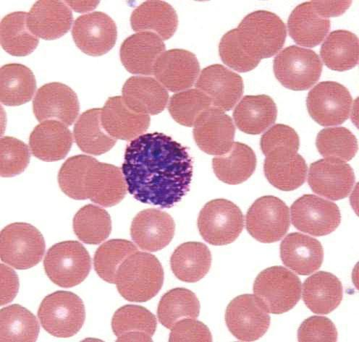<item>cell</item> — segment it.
<instances>
[{"instance_id": "cell-52", "label": "cell", "mask_w": 359, "mask_h": 342, "mask_svg": "<svg viewBox=\"0 0 359 342\" xmlns=\"http://www.w3.org/2000/svg\"><path fill=\"white\" fill-rule=\"evenodd\" d=\"M1 306L11 303L18 292V278L8 266L1 264Z\"/></svg>"}, {"instance_id": "cell-31", "label": "cell", "mask_w": 359, "mask_h": 342, "mask_svg": "<svg viewBox=\"0 0 359 342\" xmlns=\"http://www.w3.org/2000/svg\"><path fill=\"white\" fill-rule=\"evenodd\" d=\"M130 25L135 32H151L164 41L175 34L178 18L170 4L163 1H147L133 11Z\"/></svg>"}, {"instance_id": "cell-39", "label": "cell", "mask_w": 359, "mask_h": 342, "mask_svg": "<svg viewBox=\"0 0 359 342\" xmlns=\"http://www.w3.org/2000/svg\"><path fill=\"white\" fill-rule=\"evenodd\" d=\"M320 55L325 65L332 71L351 70L358 62V39L350 32L334 31L324 41Z\"/></svg>"}, {"instance_id": "cell-50", "label": "cell", "mask_w": 359, "mask_h": 342, "mask_svg": "<svg viewBox=\"0 0 359 342\" xmlns=\"http://www.w3.org/2000/svg\"><path fill=\"white\" fill-rule=\"evenodd\" d=\"M298 339L302 342L336 341L338 331L330 319L323 316L310 317L298 330Z\"/></svg>"}, {"instance_id": "cell-6", "label": "cell", "mask_w": 359, "mask_h": 342, "mask_svg": "<svg viewBox=\"0 0 359 342\" xmlns=\"http://www.w3.org/2000/svg\"><path fill=\"white\" fill-rule=\"evenodd\" d=\"M43 266L54 284L71 288L86 279L92 268V260L81 243L65 241L50 248L44 258Z\"/></svg>"}, {"instance_id": "cell-26", "label": "cell", "mask_w": 359, "mask_h": 342, "mask_svg": "<svg viewBox=\"0 0 359 342\" xmlns=\"http://www.w3.org/2000/svg\"><path fill=\"white\" fill-rule=\"evenodd\" d=\"M123 99L133 111L149 116L158 115L164 111L169 94L158 81L139 76L131 77L125 83Z\"/></svg>"}, {"instance_id": "cell-18", "label": "cell", "mask_w": 359, "mask_h": 342, "mask_svg": "<svg viewBox=\"0 0 359 342\" xmlns=\"http://www.w3.org/2000/svg\"><path fill=\"white\" fill-rule=\"evenodd\" d=\"M128 188L121 170L95 160L88 169L84 180L86 199L103 207H111L126 197Z\"/></svg>"}, {"instance_id": "cell-1", "label": "cell", "mask_w": 359, "mask_h": 342, "mask_svg": "<svg viewBox=\"0 0 359 342\" xmlns=\"http://www.w3.org/2000/svg\"><path fill=\"white\" fill-rule=\"evenodd\" d=\"M122 172L135 199L170 209L190 190L193 159L189 149L171 137L147 133L127 146Z\"/></svg>"}, {"instance_id": "cell-16", "label": "cell", "mask_w": 359, "mask_h": 342, "mask_svg": "<svg viewBox=\"0 0 359 342\" xmlns=\"http://www.w3.org/2000/svg\"><path fill=\"white\" fill-rule=\"evenodd\" d=\"M236 127L232 118L224 111L210 107L200 114L194 125L196 145L208 154L221 156L234 144Z\"/></svg>"}, {"instance_id": "cell-33", "label": "cell", "mask_w": 359, "mask_h": 342, "mask_svg": "<svg viewBox=\"0 0 359 342\" xmlns=\"http://www.w3.org/2000/svg\"><path fill=\"white\" fill-rule=\"evenodd\" d=\"M156 327L154 315L135 305L119 308L111 320V329L118 341H151Z\"/></svg>"}, {"instance_id": "cell-23", "label": "cell", "mask_w": 359, "mask_h": 342, "mask_svg": "<svg viewBox=\"0 0 359 342\" xmlns=\"http://www.w3.org/2000/svg\"><path fill=\"white\" fill-rule=\"evenodd\" d=\"M74 21L72 11L62 1L41 0L28 13L27 25L38 38L55 40L69 32Z\"/></svg>"}, {"instance_id": "cell-11", "label": "cell", "mask_w": 359, "mask_h": 342, "mask_svg": "<svg viewBox=\"0 0 359 342\" xmlns=\"http://www.w3.org/2000/svg\"><path fill=\"white\" fill-rule=\"evenodd\" d=\"M291 219L301 232L316 237L333 233L341 221L338 206L333 202L314 195H304L298 198L291 209Z\"/></svg>"}, {"instance_id": "cell-27", "label": "cell", "mask_w": 359, "mask_h": 342, "mask_svg": "<svg viewBox=\"0 0 359 342\" xmlns=\"http://www.w3.org/2000/svg\"><path fill=\"white\" fill-rule=\"evenodd\" d=\"M29 144L33 155L43 162L62 160L73 145V135L57 121L41 122L32 131Z\"/></svg>"}, {"instance_id": "cell-48", "label": "cell", "mask_w": 359, "mask_h": 342, "mask_svg": "<svg viewBox=\"0 0 359 342\" xmlns=\"http://www.w3.org/2000/svg\"><path fill=\"white\" fill-rule=\"evenodd\" d=\"M31 158L29 146L13 137H3L0 141V175L12 177L27 168Z\"/></svg>"}, {"instance_id": "cell-10", "label": "cell", "mask_w": 359, "mask_h": 342, "mask_svg": "<svg viewBox=\"0 0 359 342\" xmlns=\"http://www.w3.org/2000/svg\"><path fill=\"white\" fill-rule=\"evenodd\" d=\"M245 220L247 231L262 243L280 240L290 225L287 205L273 196H263L255 200L247 212Z\"/></svg>"}, {"instance_id": "cell-40", "label": "cell", "mask_w": 359, "mask_h": 342, "mask_svg": "<svg viewBox=\"0 0 359 342\" xmlns=\"http://www.w3.org/2000/svg\"><path fill=\"white\" fill-rule=\"evenodd\" d=\"M39 324L36 316L20 305L0 311V341H36Z\"/></svg>"}, {"instance_id": "cell-42", "label": "cell", "mask_w": 359, "mask_h": 342, "mask_svg": "<svg viewBox=\"0 0 359 342\" xmlns=\"http://www.w3.org/2000/svg\"><path fill=\"white\" fill-rule=\"evenodd\" d=\"M74 231L78 238L88 245H98L111 231V220L104 209L93 204L81 209L74 219Z\"/></svg>"}, {"instance_id": "cell-32", "label": "cell", "mask_w": 359, "mask_h": 342, "mask_svg": "<svg viewBox=\"0 0 359 342\" xmlns=\"http://www.w3.org/2000/svg\"><path fill=\"white\" fill-rule=\"evenodd\" d=\"M278 109L274 100L266 95L246 96L235 108L233 118L242 132L259 135L273 125Z\"/></svg>"}, {"instance_id": "cell-46", "label": "cell", "mask_w": 359, "mask_h": 342, "mask_svg": "<svg viewBox=\"0 0 359 342\" xmlns=\"http://www.w3.org/2000/svg\"><path fill=\"white\" fill-rule=\"evenodd\" d=\"M94 157L79 155L69 158L62 165L58 175L61 191L74 200H86L84 191V180Z\"/></svg>"}, {"instance_id": "cell-9", "label": "cell", "mask_w": 359, "mask_h": 342, "mask_svg": "<svg viewBox=\"0 0 359 342\" xmlns=\"http://www.w3.org/2000/svg\"><path fill=\"white\" fill-rule=\"evenodd\" d=\"M323 63L316 53L290 46L281 51L274 60V73L278 81L293 90H305L320 79Z\"/></svg>"}, {"instance_id": "cell-7", "label": "cell", "mask_w": 359, "mask_h": 342, "mask_svg": "<svg viewBox=\"0 0 359 342\" xmlns=\"http://www.w3.org/2000/svg\"><path fill=\"white\" fill-rule=\"evenodd\" d=\"M45 253V241L36 228L27 223H13L0 235V256L6 264L18 270L36 266Z\"/></svg>"}, {"instance_id": "cell-51", "label": "cell", "mask_w": 359, "mask_h": 342, "mask_svg": "<svg viewBox=\"0 0 359 342\" xmlns=\"http://www.w3.org/2000/svg\"><path fill=\"white\" fill-rule=\"evenodd\" d=\"M169 341H212L209 328L196 318H184L177 322L170 329Z\"/></svg>"}, {"instance_id": "cell-21", "label": "cell", "mask_w": 359, "mask_h": 342, "mask_svg": "<svg viewBox=\"0 0 359 342\" xmlns=\"http://www.w3.org/2000/svg\"><path fill=\"white\" fill-rule=\"evenodd\" d=\"M175 224L166 212L149 209L140 212L133 219L130 226L131 238L143 250L159 252L172 241Z\"/></svg>"}, {"instance_id": "cell-43", "label": "cell", "mask_w": 359, "mask_h": 342, "mask_svg": "<svg viewBox=\"0 0 359 342\" xmlns=\"http://www.w3.org/2000/svg\"><path fill=\"white\" fill-rule=\"evenodd\" d=\"M138 252L133 242L126 240H111L97 250L94 264L99 277L109 284H116L117 271L123 262Z\"/></svg>"}, {"instance_id": "cell-24", "label": "cell", "mask_w": 359, "mask_h": 342, "mask_svg": "<svg viewBox=\"0 0 359 342\" xmlns=\"http://www.w3.org/2000/svg\"><path fill=\"white\" fill-rule=\"evenodd\" d=\"M102 123L115 139L133 141L149 128L150 117L130 109L123 97H110L102 109Z\"/></svg>"}, {"instance_id": "cell-29", "label": "cell", "mask_w": 359, "mask_h": 342, "mask_svg": "<svg viewBox=\"0 0 359 342\" xmlns=\"http://www.w3.org/2000/svg\"><path fill=\"white\" fill-rule=\"evenodd\" d=\"M344 297L343 285L338 278L327 271H319L305 280L303 300L316 314L327 315L338 308Z\"/></svg>"}, {"instance_id": "cell-49", "label": "cell", "mask_w": 359, "mask_h": 342, "mask_svg": "<svg viewBox=\"0 0 359 342\" xmlns=\"http://www.w3.org/2000/svg\"><path fill=\"white\" fill-rule=\"evenodd\" d=\"M260 146L265 156L273 151L297 153L299 149V137L294 128L278 124L262 135Z\"/></svg>"}, {"instance_id": "cell-3", "label": "cell", "mask_w": 359, "mask_h": 342, "mask_svg": "<svg viewBox=\"0 0 359 342\" xmlns=\"http://www.w3.org/2000/svg\"><path fill=\"white\" fill-rule=\"evenodd\" d=\"M302 291L299 277L283 266L264 270L254 284L257 299L269 313L276 315L293 309L301 299Z\"/></svg>"}, {"instance_id": "cell-36", "label": "cell", "mask_w": 359, "mask_h": 342, "mask_svg": "<svg viewBox=\"0 0 359 342\" xmlns=\"http://www.w3.org/2000/svg\"><path fill=\"white\" fill-rule=\"evenodd\" d=\"M36 81L29 67L20 64H8L0 71V100L3 104L16 107L33 98Z\"/></svg>"}, {"instance_id": "cell-28", "label": "cell", "mask_w": 359, "mask_h": 342, "mask_svg": "<svg viewBox=\"0 0 359 342\" xmlns=\"http://www.w3.org/2000/svg\"><path fill=\"white\" fill-rule=\"evenodd\" d=\"M264 172L273 186L283 191H293L304 185L308 167L298 153L273 151L266 156Z\"/></svg>"}, {"instance_id": "cell-20", "label": "cell", "mask_w": 359, "mask_h": 342, "mask_svg": "<svg viewBox=\"0 0 359 342\" xmlns=\"http://www.w3.org/2000/svg\"><path fill=\"white\" fill-rule=\"evenodd\" d=\"M243 82L237 74L221 64H212L201 72L196 88L205 94L213 107L231 110L243 93Z\"/></svg>"}, {"instance_id": "cell-4", "label": "cell", "mask_w": 359, "mask_h": 342, "mask_svg": "<svg viewBox=\"0 0 359 342\" xmlns=\"http://www.w3.org/2000/svg\"><path fill=\"white\" fill-rule=\"evenodd\" d=\"M236 29L246 48L260 60L276 55L283 47L287 36L283 21L266 11L246 15Z\"/></svg>"}, {"instance_id": "cell-38", "label": "cell", "mask_w": 359, "mask_h": 342, "mask_svg": "<svg viewBox=\"0 0 359 342\" xmlns=\"http://www.w3.org/2000/svg\"><path fill=\"white\" fill-rule=\"evenodd\" d=\"M27 18L26 12H15L6 15L1 22L2 47L12 56H27L38 47L39 39L29 29Z\"/></svg>"}, {"instance_id": "cell-19", "label": "cell", "mask_w": 359, "mask_h": 342, "mask_svg": "<svg viewBox=\"0 0 359 342\" xmlns=\"http://www.w3.org/2000/svg\"><path fill=\"white\" fill-rule=\"evenodd\" d=\"M200 74L198 59L189 51L170 50L156 61L153 75L167 90L181 93L190 89Z\"/></svg>"}, {"instance_id": "cell-34", "label": "cell", "mask_w": 359, "mask_h": 342, "mask_svg": "<svg viewBox=\"0 0 359 342\" xmlns=\"http://www.w3.org/2000/svg\"><path fill=\"white\" fill-rule=\"evenodd\" d=\"M212 254L208 246L198 242H188L178 246L170 259L174 275L184 282L195 283L210 271Z\"/></svg>"}, {"instance_id": "cell-22", "label": "cell", "mask_w": 359, "mask_h": 342, "mask_svg": "<svg viewBox=\"0 0 359 342\" xmlns=\"http://www.w3.org/2000/svg\"><path fill=\"white\" fill-rule=\"evenodd\" d=\"M165 52L164 41L151 32H139L127 38L121 45L122 64L130 74L143 76L153 74L154 66Z\"/></svg>"}, {"instance_id": "cell-55", "label": "cell", "mask_w": 359, "mask_h": 342, "mask_svg": "<svg viewBox=\"0 0 359 342\" xmlns=\"http://www.w3.org/2000/svg\"><path fill=\"white\" fill-rule=\"evenodd\" d=\"M358 100H356L353 104V109H352V113H351V119H352V121L354 122V121H356V123H357V121H358V115H357V113H358V102H357Z\"/></svg>"}, {"instance_id": "cell-54", "label": "cell", "mask_w": 359, "mask_h": 342, "mask_svg": "<svg viewBox=\"0 0 359 342\" xmlns=\"http://www.w3.org/2000/svg\"><path fill=\"white\" fill-rule=\"evenodd\" d=\"M69 6H71L72 8L74 9L75 11L77 12H85V11H90L93 9H95L100 2H72V1H67L65 2Z\"/></svg>"}, {"instance_id": "cell-17", "label": "cell", "mask_w": 359, "mask_h": 342, "mask_svg": "<svg viewBox=\"0 0 359 342\" xmlns=\"http://www.w3.org/2000/svg\"><path fill=\"white\" fill-rule=\"evenodd\" d=\"M33 109L40 123L57 121L71 126L79 116L80 105L76 94L70 87L55 82L45 84L37 90Z\"/></svg>"}, {"instance_id": "cell-2", "label": "cell", "mask_w": 359, "mask_h": 342, "mask_svg": "<svg viewBox=\"0 0 359 342\" xmlns=\"http://www.w3.org/2000/svg\"><path fill=\"white\" fill-rule=\"evenodd\" d=\"M164 282L163 268L152 254L136 252L120 266L116 285L122 297L130 302L144 303L155 297Z\"/></svg>"}, {"instance_id": "cell-25", "label": "cell", "mask_w": 359, "mask_h": 342, "mask_svg": "<svg viewBox=\"0 0 359 342\" xmlns=\"http://www.w3.org/2000/svg\"><path fill=\"white\" fill-rule=\"evenodd\" d=\"M283 264L302 276L310 275L323 263L324 249L320 241L299 233L287 235L280 244Z\"/></svg>"}, {"instance_id": "cell-41", "label": "cell", "mask_w": 359, "mask_h": 342, "mask_svg": "<svg viewBox=\"0 0 359 342\" xmlns=\"http://www.w3.org/2000/svg\"><path fill=\"white\" fill-rule=\"evenodd\" d=\"M200 303L196 294L185 288H175L164 294L160 301L157 315L161 324L168 329L184 318H196Z\"/></svg>"}, {"instance_id": "cell-12", "label": "cell", "mask_w": 359, "mask_h": 342, "mask_svg": "<svg viewBox=\"0 0 359 342\" xmlns=\"http://www.w3.org/2000/svg\"><path fill=\"white\" fill-rule=\"evenodd\" d=\"M351 104L352 97L348 88L333 81L322 82L314 86L306 100L310 116L325 127L339 125L346 122Z\"/></svg>"}, {"instance_id": "cell-45", "label": "cell", "mask_w": 359, "mask_h": 342, "mask_svg": "<svg viewBox=\"0 0 359 342\" xmlns=\"http://www.w3.org/2000/svg\"><path fill=\"white\" fill-rule=\"evenodd\" d=\"M212 107L210 98L197 88L188 89L173 95L169 111L180 125L193 127L200 114Z\"/></svg>"}, {"instance_id": "cell-44", "label": "cell", "mask_w": 359, "mask_h": 342, "mask_svg": "<svg viewBox=\"0 0 359 342\" xmlns=\"http://www.w3.org/2000/svg\"><path fill=\"white\" fill-rule=\"evenodd\" d=\"M316 146L323 156L340 159L344 162L351 160L358 151L355 135L343 127L321 130L317 137Z\"/></svg>"}, {"instance_id": "cell-47", "label": "cell", "mask_w": 359, "mask_h": 342, "mask_svg": "<svg viewBox=\"0 0 359 342\" xmlns=\"http://www.w3.org/2000/svg\"><path fill=\"white\" fill-rule=\"evenodd\" d=\"M219 53L224 64L240 73L254 70L261 62L246 48L236 29L223 36L219 45Z\"/></svg>"}, {"instance_id": "cell-14", "label": "cell", "mask_w": 359, "mask_h": 342, "mask_svg": "<svg viewBox=\"0 0 359 342\" xmlns=\"http://www.w3.org/2000/svg\"><path fill=\"white\" fill-rule=\"evenodd\" d=\"M72 36L77 47L93 57L109 53L117 41L116 22L102 12H93L79 17L74 22Z\"/></svg>"}, {"instance_id": "cell-5", "label": "cell", "mask_w": 359, "mask_h": 342, "mask_svg": "<svg viewBox=\"0 0 359 342\" xmlns=\"http://www.w3.org/2000/svg\"><path fill=\"white\" fill-rule=\"evenodd\" d=\"M38 317L43 329L60 338L76 335L86 319L83 302L73 292L58 291L41 302Z\"/></svg>"}, {"instance_id": "cell-53", "label": "cell", "mask_w": 359, "mask_h": 342, "mask_svg": "<svg viewBox=\"0 0 359 342\" xmlns=\"http://www.w3.org/2000/svg\"><path fill=\"white\" fill-rule=\"evenodd\" d=\"M351 3V1H311L318 13L326 18L343 15L349 8Z\"/></svg>"}, {"instance_id": "cell-13", "label": "cell", "mask_w": 359, "mask_h": 342, "mask_svg": "<svg viewBox=\"0 0 359 342\" xmlns=\"http://www.w3.org/2000/svg\"><path fill=\"white\" fill-rule=\"evenodd\" d=\"M226 322L231 333L241 341H255L271 325V316L253 294L238 296L229 305Z\"/></svg>"}, {"instance_id": "cell-35", "label": "cell", "mask_w": 359, "mask_h": 342, "mask_svg": "<svg viewBox=\"0 0 359 342\" xmlns=\"http://www.w3.org/2000/svg\"><path fill=\"white\" fill-rule=\"evenodd\" d=\"M217 177L224 184L239 185L248 180L257 168V156L251 147L234 142L231 149L212 159Z\"/></svg>"}, {"instance_id": "cell-8", "label": "cell", "mask_w": 359, "mask_h": 342, "mask_svg": "<svg viewBox=\"0 0 359 342\" xmlns=\"http://www.w3.org/2000/svg\"><path fill=\"white\" fill-rule=\"evenodd\" d=\"M244 217L234 203L226 199L208 202L200 212L198 231L208 243L222 246L231 244L241 234Z\"/></svg>"}, {"instance_id": "cell-30", "label": "cell", "mask_w": 359, "mask_h": 342, "mask_svg": "<svg viewBox=\"0 0 359 342\" xmlns=\"http://www.w3.org/2000/svg\"><path fill=\"white\" fill-rule=\"evenodd\" d=\"M287 28L290 36L297 43L305 48H314L327 35L330 21L319 14L311 1L299 5L291 13Z\"/></svg>"}, {"instance_id": "cell-37", "label": "cell", "mask_w": 359, "mask_h": 342, "mask_svg": "<svg viewBox=\"0 0 359 342\" xmlns=\"http://www.w3.org/2000/svg\"><path fill=\"white\" fill-rule=\"evenodd\" d=\"M74 139L82 151L95 156L108 152L117 143L102 125V109H92L82 114L74 127Z\"/></svg>"}, {"instance_id": "cell-15", "label": "cell", "mask_w": 359, "mask_h": 342, "mask_svg": "<svg viewBox=\"0 0 359 342\" xmlns=\"http://www.w3.org/2000/svg\"><path fill=\"white\" fill-rule=\"evenodd\" d=\"M355 180L352 167L340 159L325 158L310 165L308 182L312 191L332 200L348 197Z\"/></svg>"}]
</instances>
